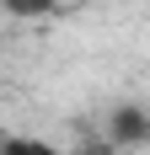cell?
Listing matches in <instances>:
<instances>
[{"label": "cell", "mask_w": 150, "mask_h": 155, "mask_svg": "<svg viewBox=\"0 0 150 155\" xmlns=\"http://www.w3.org/2000/svg\"><path fill=\"white\" fill-rule=\"evenodd\" d=\"M0 155H64V150L43 139H0Z\"/></svg>", "instance_id": "2"}, {"label": "cell", "mask_w": 150, "mask_h": 155, "mask_svg": "<svg viewBox=\"0 0 150 155\" xmlns=\"http://www.w3.org/2000/svg\"><path fill=\"white\" fill-rule=\"evenodd\" d=\"M145 128H150V123L139 118V112H118V118H113V139H118V144H134Z\"/></svg>", "instance_id": "1"}, {"label": "cell", "mask_w": 150, "mask_h": 155, "mask_svg": "<svg viewBox=\"0 0 150 155\" xmlns=\"http://www.w3.org/2000/svg\"><path fill=\"white\" fill-rule=\"evenodd\" d=\"M0 5H5L11 16H48L54 11V0H0Z\"/></svg>", "instance_id": "3"}]
</instances>
